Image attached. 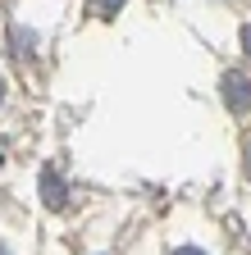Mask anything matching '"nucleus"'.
<instances>
[{
    "label": "nucleus",
    "mask_w": 251,
    "mask_h": 255,
    "mask_svg": "<svg viewBox=\"0 0 251 255\" xmlns=\"http://www.w3.org/2000/svg\"><path fill=\"white\" fill-rule=\"evenodd\" d=\"M242 50H247V55H251V23H247V27H242Z\"/></svg>",
    "instance_id": "nucleus-4"
},
{
    "label": "nucleus",
    "mask_w": 251,
    "mask_h": 255,
    "mask_svg": "<svg viewBox=\"0 0 251 255\" xmlns=\"http://www.w3.org/2000/svg\"><path fill=\"white\" fill-rule=\"evenodd\" d=\"M224 105H229L233 114H247V110H251V78L224 73Z\"/></svg>",
    "instance_id": "nucleus-1"
},
{
    "label": "nucleus",
    "mask_w": 251,
    "mask_h": 255,
    "mask_svg": "<svg viewBox=\"0 0 251 255\" xmlns=\"http://www.w3.org/2000/svg\"><path fill=\"white\" fill-rule=\"evenodd\" d=\"M174 255H206V251H197V246H178Z\"/></svg>",
    "instance_id": "nucleus-5"
},
{
    "label": "nucleus",
    "mask_w": 251,
    "mask_h": 255,
    "mask_svg": "<svg viewBox=\"0 0 251 255\" xmlns=\"http://www.w3.org/2000/svg\"><path fill=\"white\" fill-rule=\"evenodd\" d=\"M119 5H123V0H91V9H96L101 18H114V14H119Z\"/></svg>",
    "instance_id": "nucleus-3"
},
{
    "label": "nucleus",
    "mask_w": 251,
    "mask_h": 255,
    "mask_svg": "<svg viewBox=\"0 0 251 255\" xmlns=\"http://www.w3.org/2000/svg\"><path fill=\"white\" fill-rule=\"evenodd\" d=\"M0 255H9V251H5V246H0Z\"/></svg>",
    "instance_id": "nucleus-8"
},
{
    "label": "nucleus",
    "mask_w": 251,
    "mask_h": 255,
    "mask_svg": "<svg viewBox=\"0 0 251 255\" xmlns=\"http://www.w3.org/2000/svg\"><path fill=\"white\" fill-rule=\"evenodd\" d=\"M41 201H46L50 210H64V201H69V196H64V178H55L50 169L41 173Z\"/></svg>",
    "instance_id": "nucleus-2"
},
{
    "label": "nucleus",
    "mask_w": 251,
    "mask_h": 255,
    "mask_svg": "<svg viewBox=\"0 0 251 255\" xmlns=\"http://www.w3.org/2000/svg\"><path fill=\"white\" fill-rule=\"evenodd\" d=\"M247 178H251V146H247Z\"/></svg>",
    "instance_id": "nucleus-6"
},
{
    "label": "nucleus",
    "mask_w": 251,
    "mask_h": 255,
    "mask_svg": "<svg viewBox=\"0 0 251 255\" xmlns=\"http://www.w3.org/2000/svg\"><path fill=\"white\" fill-rule=\"evenodd\" d=\"M0 101H5V82H0Z\"/></svg>",
    "instance_id": "nucleus-7"
}]
</instances>
